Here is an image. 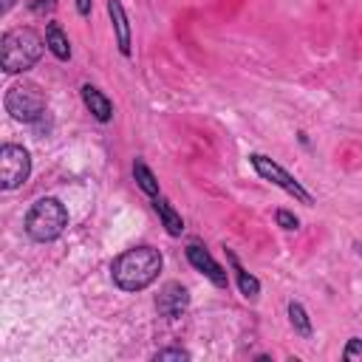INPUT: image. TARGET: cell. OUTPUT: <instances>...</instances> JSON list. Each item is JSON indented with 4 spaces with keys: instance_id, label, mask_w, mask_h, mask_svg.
I'll use <instances>...</instances> for the list:
<instances>
[{
    "instance_id": "d6986e66",
    "label": "cell",
    "mask_w": 362,
    "mask_h": 362,
    "mask_svg": "<svg viewBox=\"0 0 362 362\" xmlns=\"http://www.w3.org/2000/svg\"><path fill=\"white\" fill-rule=\"evenodd\" d=\"M54 8H57V0H28V11H31V14L45 17V14H51Z\"/></svg>"
},
{
    "instance_id": "8992f818",
    "label": "cell",
    "mask_w": 362,
    "mask_h": 362,
    "mask_svg": "<svg viewBox=\"0 0 362 362\" xmlns=\"http://www.w3.org/2000/svg\"><path fill=\"white\" fill-rule=\"evenodd\" d=\"M28 175H31V153L23 144L6 141L0 147V187L17 189L28 181Z\"/></svg>"
},
{
    "instance_id": "277c9868",
    "label": "cell",
    "mask_w": 362,
    "mask_h": 362,
    "mask_svg": "<svg viewBox=\"0 0 362 362\" xmlns=\"http://www.w3.org/2000/svg\"><path fill=\"white\" fill-rule=\"evenodd\" d=\"M3 105H6V113L23 124H37L45 116V96L34 82H14L6 90Z\"/></svg>"
},
{
    "instance_id": "ac0fdd59",
    "label": "cell",
    "mask_w": 362,
    "mask_h": 362,
    "mask_svg": "<svg viewBox=\"0 0 362 362\" xmlns=\"http://www.w3.org/2000/svg\"><path fill=\"white\" fill-rule=\"evenodd\" d=\"M342 359L345 362H362V339L359 337H351L345 351H342Z\"/></svg>"
},
{
    "instance_id": "44dd1931",
    "label": "cell",
    "mask_w": 362,
    "mask_h": 362,
    "mask_svg": "<svg viewBox=\"0 0 362 362\" xmlns=\"http://www.w3.org/2000/svg\"><path fill=\"white\" fill-rule=\"evenodd\" d=\"M14 3H17V0H3V3H0V11H3V14H6V11H11V6H14Z\"/></svg>"
},
{
    "instance_id": "7c38bea8",
    "label": "cell",
    "mask_w": 362,
    "mask_h": 362,
    "mask_svg": "<svg viewBox=\"0 0 362 362\" xmlns=\"http://www.w3.org/2000/svg\"><path fill=\"white\" fill-rule=\"evenodd\" d=\"M226 260H229V266H232V272H235L238 291H240L246 300H257V297H260V280H257L252 272H246V269L240 266V260H238V255H235L232 249H226Z\"/></svg>"
},
{
    "instance_id": "9a60e30c",
    "label": "cell",
    "mask_w": 362,
    "mask_h": 362,
    "mask_svg": "<svg viewBox=\"0 0 362 362\" xmlns=\"http://www.w3.org/2000/svg\"><path fill=\"white\" fill-rule=\"evenodd\" d=\"M288 325L294 328V334L297 337H303V339H308L311 337V317H308V311L303 308V303H297V300H291L288 303Z\"/></svg>"
},
{
    "instance_id": "5bb4252c",
    "label": "cell",
    "mask_w": 362,
    "mask_h": 362,
    "mask_svg": "<svg viewBox=\"0 0 362 362\" xmlns=\"http://www.w3.org/2000/svg\"><path fill=\"white\" fill-rule=\"evenodd\" d=\"M133 181H136V187L144 192V195H150V198H156L161 189H158V178L153 175V170L147 167V161L144 158H136L133 161Z\"/></svg>"
},
{
    "instance_id": "8fae6325",
    "label": "cell",
    "mask_w": 362,
    "mask_h": 362,
    "mask_svg": "<svg viewBox=\"0 0 362 362\" xmlns=\"http://www.w3.org/2000/svg\"><path fill=\"white\" fill-rule=\"evenodd\" d=\"M153 201V209H156V215H158V221H161V226L167 229V235H173V238H178L181 232H184V218H181V212L170 204V198H164L161 192L156 195V198H150Z\"/></svg>"
},
{
    "instance_id": "4fadbf2b",
    "label": "cell",
    "mask_w": 362,
    "mask_h": 362,
    "mask_svg": "<svg viewBox=\"0 0 362 362\" xmlns=\"http://www.w3.org/2000/svg\"><path fill=\"white\" fill-rule=\"evenodd\" d=\"M45 45H48V51L59 62H68L71 59V40H68V34H65V28L59 23H48L45 25Z\"/></svg>"
},
{
    "instance_id": "5b68a950",
    "label": "cell",
    "mask_w": 362,
    "mask_h": 362,
    "mask_svg": "<svg viewBox=\"0 0 362 362\" xmlns=\"http://www.w3.org/2000/svg\"><path fill=\"white\" fill-rule=\"evenodd\" d=\"M249 164H252V170L263 178V181H269V184H274L277 189H283L286 195H291L297 204H303V206H314V195L286 170V167H280L274 158H269V156H263V153H249Z\"/></svg>"
},
{
    "instance_id": "e0dca14e",
    "label": "cell",
    "mask_w": 362,
    "mask_h": 362,
    "mask_svg": "<svg viewBox=\"0 0 362 362\" xmlns=\"http://www.w3.org/2000/svg\"><path fill=\"white\" fill-rule=\"evenodd\" d=\"M274 221H277V226L286 229V232L300 229V218H297L294 212H288V209H274Z\"/></svg>"
},
{
    "instance_id": "ffe728a7",
    "label": "cell",
    "mask_w": 362,
    "mask_h": 362,
    "mask_svg": "<svg viewBox=\"0 0 362 362\" xmlns=\"http://www.w3.org/2000/svg\"><path fill=\"white\" fill-rule=\"evenodd\" d=\"M76 11L79 17H90V0H76Z\"/></svg>"
},
{
    "instance_id": "ba28073f",
    "label": "cell",
    "mask_w": 362,
    "mask_h": 362,
    "mask_svg": "<svg viewBox=\"0 0 362 362\" xmlns=\"http://www.w3.org/2000/svg\"><path fill=\"white\" fill-rule=\"evenodd\" d=\"M187 308H189V291H187L184 283L170 280V283H164L158 288V294H156V311H158V317L178 320Z\"/></svg>"
},
{
    "instance_id": "9c48e42d",
    "label": "cell",
    "mask_w": 362,
    "mask_h": 362,
    "mask_svg": "<svg viewBox=\"0 0 362 362\" xmlns=\"http://www.w3.org/2000/svg\"><path fill=\"white\" fill-rule=\"evenodd\" d=\"M105 6H107V17H110V25L116 34V48L122 57H130L133 54V31H130L127 11H124L122 0H105Z\"/></svg>"
},
{
    "instance_id": "7a4b0ae2",
    "label": "cell",
    "mask_w": 362,
    "mask_h": 362,
    "mask_svg": "<svg viewBox=\"0 0 362 362\" xmlns=\"http://www.w3.org/2000/svg\"><path fill=\"white\" fill-rule=\"evenodd\" d=\"M42 48H48V45L34 28H28V25L8 28L0 40V68L6 74H25L40 62Z\"/></svg>"
},
{
    "instance_id": "30bf717a",
    "label": "cell",
    "mask_w": 362,
    "mask_h": 362,
    "mask_svg": "<svg viewBox=\"0 0 362 362\" xmlns=\"http://www.w3.org/2000/svg\"><path fill=\"white\" fill-rule=\"evenodd\" d=\"M79 96H82V105L88 107V113H90L96 122L107 124V122L113 119V102H110V99H107L96 85L85 82V85L79 88Z\"/></svg>"
},
{
    "instance_id": "52a82bcc",
    "label": "cell",
    "mask_w": 362,
    "mask_h": 362,
    "mask_svg": "<svg viewBox=\"0 0 362 362\" xmlns=\"http://www.w3.org/2000/svg\"><path fill=\"white\" fill-rule=\"evenodd\" d=\"M184 255H187V263H189L195 272H201L212 286H218V288H226V286H229V274H226V269L209 255L206 246H201V243H187Z\"/></svg>"
},
{
    "instance_id": "2e32d148",
    "label": "cell",
    "mask_w": 362,
    "mask_h": 362,
    "mask_svg": "<svg viewBox=\"0 0 362 362\" xmlns=\"http://www.w3.org/2000/svg\"><path fill=\"white\" fill-rule=\"evenodd\" d=\"M153 359L156 362H181V359L187 362V359H192V354L187 348H161L153 354Z\"/></svg>"
},
{
    "instance_id": "6da1fadb",
    "label": "cell",
    "mask_w": 362,
    "mask_h": 362,
    "mask_svg": "<svg viewBox=\"0 0 362 362\" xmlns=\"http://www.w3.org/2000/svg\"><path fill=\"white\" fill-rule=\"evenodd\" d=\"M161 266H164V255L156 246L141 243V246H130V249H124L122 255L113 257L110 277H113L116 288H122L127 294H136V291H144L147 286L156 283Z\"/></svg>"
},
{
    "instance_id": "3957f363",
    "label": "cell",
    "mask_w": 362,
    "mask_h": 362,
    "mask_svg": "<svg viewBox=\"0 0 362 362\" xmlns=\"http://www.w3.org/2000/svg\"><path fill=\"white\" fill-rule=\"evenodd\" d=\"M23 229L34 243H51L68 229V206L54 195L37 198L25 212Z\"/></svg>"
}]
</instances>
